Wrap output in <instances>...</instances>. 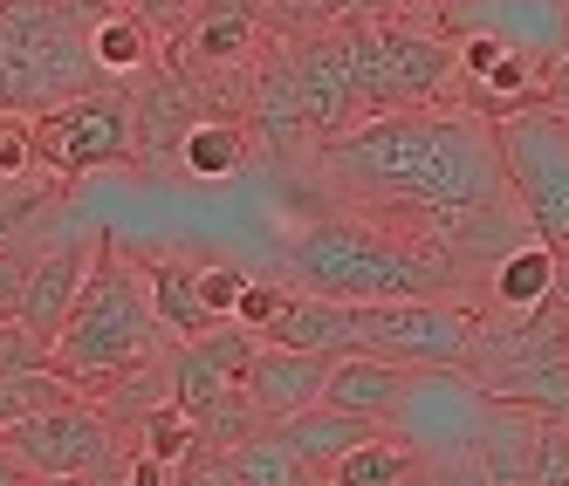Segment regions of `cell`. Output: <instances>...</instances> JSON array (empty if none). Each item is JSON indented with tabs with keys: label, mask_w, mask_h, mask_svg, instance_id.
Returning a JSON list of instances; mask_svg holds the SVG:
<instances>
[{
	"label": "cell",
	"mask_w": 569,
	"mask_h": 486,
	"mask_svg": "<svg viewBox=\"0 0 569 486\" xmlns=\"http://www.w3.org/2000/svg\"><path fill=\"white\" fill-rule=\"evenodd\" d=\"M322 185L350 199L357 213L391 220L446 240L467 213L508 206V165H501V124L473 103H426L371 117L330 144H316Z\"/></svg>",
	"instance_id": "cell-1"
},
{
	"label": "cell",
	"mask_w": 569,
	"mask_h": 486,
	"mask_svg": "<svg viewBox=\"0 0 569 486\" xmlns=\"http://www.w3.org/2000/svg\"><path fill=\"white\" fill-rule=\"evenodd\" d=\"M281 274H289L296 295H322V302L363 308V302H426V295H446L467 267L446 254V240H432V233L350 213V220L302 226L289 247H281Z\"/></svg>",
	"instance_id": "cell-2"
},
{
	"label": "cell",
	"mask_w": 569,
	"mask_h": 486,
	"mask_svg": "<svg viewBox=\"0 0 569 486\" xmlns=\"http://www.w3.org/2000/svg\"><path fill=\"white\" fill-rule=\"evenodd\" d=\"M158 336L166 330H158L144 267H131L117 247H103L97 267H90L83 302L69 315V330L56 336V371L83 391H110L117 377H131L138 363H151Z\"/></svg>",
	"instance_id": "cell-3"
},
{
	"label": "cell",
	"mask_w": 569,
	"mask_h": 486,
	"mask_svg": "<svg viewBox=\"0 0 569 486\" xmlns=\"http://www.w3.org/2000/svg\"><path fill=\"white\" fill-rule=\"evenodd\" d=\"M480 322L467 302L453 295H426V302H363L350 308V336L363 356L405 363V371H467Z\"/></svg>",
	"instance_id": "cell-4"
},
{
	"label": "cell",
	"mask_w": 569,
	"mask_h": 486,
	"mask_svg": "<svg viewBox=\"0 0 569 486\" xmlns=\"http://www.w3.org/2000/svg\"><path fill=\"white\" fill-rule=\"evenodd\" d=\"M501 165H508V192L528 213V226H536V240L569 254V117L562 110L501 117Z\"/></svg>",
	"instance_id": "cell-5"
},
{
	"label": "cell",
	"mask_w": 569,
	"mask_h": 486,
	"mask_svg": "<svg viewBox=\"0 0 569 486\" xmlns=\"http://www.w3.org/2000/svg\"><path fill=\"white\" fill-rule=\"evenodd\" d=\"M34 151H42V172H56L62 185L103 165H138V103L117 90L69 97L34 117Z\"/></svg>",
	"instance_id": "cell-6"
},
{
	"label": "cell",
	"mask_w": 569,
	"mask_h": 486,
	"mask_svg": "<svg viewBox=\"0 0 569 486\" xmlns=\"http://www.w3.org/2000/svg\"><path fill=\"white\" fill-rule=\"evenodd\" d=\"M8 453L28 479H62V473H83V479H124V438H117V418L103 412V404H83L69 397L56 404V412L28 418L8 432Z\"/></svg>",
	"instance_id": "cell-7"
},
{
	"label": "cell",
	"mask_w": 569,
	"mask_h": 486,
	"mask_svg": "<svg viewBox=\"0 0 569 486\" xmlns=\"http://www.w3.org/2000/svg\"><path fill=\"white\" fill-rule=\"evenodd\" d=\"M296 62V83H302V110H309V131L316 144H330L343 131H357V75H350V28H322L289 42Z\"/></svg>",
	"instance_id": "cell-8"
},
{
	"label": "cell",
	"mask_w": 569,
	"mask_h": 486,
	"mask_svg": "<svg viewBox=\"0 0 569 486\" xmlns=\"http://www.w3.org/2000/svg\"><path fill=\"white\" fill-rule=\"evenodd\" d=\"M254 356H261V336L240 330V322H220V330H207V336H192V343L172 350V397L192 418H207L227 391L248 384Z\"/></svg>",
	"instance_id": "cell-9"
},
{
	"label": "cell",
	"mask_w": 569,
	"mask_h": 486,
	"mask_svg": "<svg viewBox=\"0 0 569 486\" xmlns=\"http://www.w3.org/2000/svg\"><path fill=\"white\" fill-rule=\"evenodd\" d=\"M268 0H199L192 21L179 28V62L186 69H233L268 42Z\"/></svg>",
	"instance_id": "cell-10"
},
{
	"label": "cell",
	"mask_w": 569,
	"mask_h": 486,
	"mask_svg": "<svg viewBox=\"0 0 569 486\" xmlns=\"http://www.w3.org/2000/svg\"><path fill=\"white\" fill-rule=\"evenodd\" d=\"M330 371L337 356H316V350H289V343H261L254 371H248V397L261 425H281L296 412H316L322 397H330Z\"/></svg>",
	"instance_id": "cell-11"
},
{
	"label": "cell",
	"mask_w": 569,
	"mask_h": 486,
	"mask_svg": "<svg viewBox=\"0 0 569 486\" xmlns=\"http://www.w3.org/2000/svg\"><path fill=\"white\" fill-rule=\"evenodd\" d=\"M385 55H391V90H398V110H426V103H446L460 75V49L446 42L439 28H405V21H385Z\"/></svg>",
	"instance_id": "cell-12"
},
{
	"label": "cell",
	"mask_w": 569,
	"mask_h": 486,
	"mask_svg": "<svg viewBox=\"0 0 569 486\" xmlns=\"http://www.w3.org/2000/svg\"><path fill=\"white\" fill-rule=\"evenodd\" d=\"M97 254H103V247H83V240H56V247H42L34 281H28V302H21V322H28V330H42L49 343L69 330L76 302H83V288H90Z\"/></svg>",
	"instance_id": "cell-13"
},
{
	"label": "cell",
	"mask_w": 569,
	"mask_h": 486,
	"mask_svg": "<svg viewBox=\"0 0 569 486\" xmlns=\"http://www.w3.org/2000/svg\"><path fill=\"white\" fill-rule=\"evenodd\" d=\"M405 397H412V371L405 363H385V356H337V371H330V397L322 404H337V412H357V418H398L405 412Z\"/></svg>",
	"instance_id": "cell-14"
},
{
	"label": "cell",
	"mask_w": 569,
	"mask_h": 486,
	"mask_svg": "<svg viewBox=\"0 0 569 486\" xmlns=\"http://www.w3.org/2000/svg\"><path fill=\"white\" fill-rule=\"evenodd\" d=\"M268 432L289 445L296 459H309L322 479H330V466H337L343 453H357L363 438H378L385 425H378V418H357V412H337V404H316V412H296V418L268 425Z\"/></svg>",
	"instance_id": "cell-15"
},
{
	"label": "cell",
	"mask_w": 569,
	"mask_h": 486,
	"mask_svg": "<svg viewBox=\"0 0 569 486\" xmlns=\"http://www.w3.org/2000/svg\"><path fill=\"white\" fill-rule=\"evenodd\" d=\"M480 404H487V425L473 438V453L487 459L495 486H528L536 479V432H542V418L521 412V404H495V397H480Z\"/></svg>",
	"instance_id": "cell-16"
},
{
	"label": "cell",
	"mask_w": 569,
	"mask_h": 486,
	"mask_svg": "<svg viewBox=\"0 0 569 486\" xmlns=\"http://www.w3.org/2000/svg\"><path fill=\"white\" fill-rule=\"evenodd\" d=\"M254 138H261L268 151H296L302 138L316 144V131H309V110H302V83H296V62H289V49H281V55H268V69H261V90H254Z\"/></svg>",
	"instance_id": "cell-17"
},
{
	"label": "cell",
	"mask_w": 569,
	"mask_h": 486,
	"mask_svg": "<svg viewBox=\"0 0 569 486\" xmlns=\"http://www.w3.org/2000/svg\"><path fill=\"white\" fill-rule=\"evenodd\" d=\"M151 55H158V28L138 8H103L90 21V62L103 69V83H124V75L151 69Z\"/></svg>",
	"instance_id": "cell-18"
},
{
	"label": "cell",
	"mask_w": 569,
	"mask_h": 486,
	"mask_svg": "<svg viewBox=\"0 0 569 486\" xmlns=\"http://www.w3.org/2000/svg\"><path fill=\"white\" fill-rule=\"evenodd\" d=\"M144 281H151V308H158V330H166V336L192 343V336L220 330V322L207 315V302H199V267H186V261H172V254H158V261L144 267Z\"/></svg>",
	"instance_id": "cell-19"
},
{
	"label": "cell",
	"mask_w": 569,
	"mask_h": 486,
	"mask_svg": "<svg viewBox=\"0 0 569 486\" xmlns=\"http://www.w3.org/2000/svg\"><path fill=\"white\" fill-rule=\"evenodd\" d=\"M248 151H254L248 124H233V117H199V124L186 131V144H179V172L220 185L233 172H248Z\"/></svg>",
	"instance_id": "cell-20"
},
{
	"label": "cell",
	"mask_w": 569,
	"mask_h": 486,
	"mask_svg": "<svg viewBox=\"0 0 569 486\" xmlns=\"http://www.w3.org/2000/svg\"><path fill=\"white\" fill-rule=\"evenodd\" d=\"M473 391L495 397V404H521V412H536V418H562L569 425V356L528 363V371H501V377H487Z\"/></svg>",
	"instance_id": "cell-21"
},
{
	"label": "cell",
	"mask_w": 569,
	"mask_h": 486,
	"mask_svg": "<svg viewBox=\"0 0 569 486\" xmlns=\"http://www.w3.org/2000/svg\"><path fill=\"white\" fill-rule=\"evenodd\" d=\"M556 274H562V254L549 240H521V247L495 267V302L501 308H549L556 302Z\"/></svg>",
	"instance_id": "cell-22"
},
{
	"label": "cell",
	"mask_w": 569,
	"mask_h": 486,
	"mask_svg": "<svg viewBox=\"0 0 569 486\" xmlns=\"http://www.w3.org/2000/svg\"><path fill=\"white\" fill-rule=\"evenodd\" d=\"M227 466H233V479H240V486H330L309 459H296L274 432H254L248 445H233Z\"/></svg>",
	"instance_id": "cell-23"
},
{
	"label": "cell",
	"mask_w": 569,
	"mask_h": 486,
	"mask_svg": "<svg viewBox=\"0 0 569 486\" xmlns=\"http://www.w3.org/2000/svg\"><path fill=\"white\" fill-rule=\"evenodd\" d=\"M69 397H83V384H69L62 371H0V432L56 412Z\"/></svg>",
	"instance_id": "cell-24"
},
{
	"label": "cell",
	"mask_w": 569,
	"mask_h": 486,
	"mask_svg": "<svg viewBox=\"0 0 569 486\" xmlns=\"http://www.w3.org/2000/svg\"><path fill=\"white\" fill-rule=\"evenodd\" d=\"M419 466H426V459H419L405 438L378 432V438H363L357 453H343V459L330 466V486H398L405 473H419Z\"/></svg>",
	"instance_id": "cell-25"
},
{
	"label": "cell",
	"mask_w": 569,
	"mask_h": 486,
	"mask_svg": "<svg viewBox=\"0 0 569 486\" xmlns=\"http://www.w3.org/2000/svg\"><path fill=\"white\" fill-rule=\"evenodd\" d=\"M138 445H144V453H158V459H172V466H192L199 459V418L186 412L179 397H166L158 412L138 418Z\"/></svg>",
	"instance_id": "cell-26"
},
{
	"label": "cell",
	"mask_w": 569,
	"mask_h": 486,
	"mask_svg": "<svg viewBox=\"0 0 569 486\" xmlns=\"http://www.w3.org/2000/svg\"><path fill=\"white\" fill-rule=\"evenodd\" d=\"M289 308H296V288H289V281H248V295H240L233 322H240V330H254V336H274Z\"/></svg>",
	"instance_id": "cell-27"
},
{
	"label": "cell",
	"mask_w": 569,
	"mask_h": 486,
	"mask_svg": "<svg viewBox=\"0 0 569 486\" xmlns=\"http://www.w3.org/2000/svg\"><path fill=\"white\" fill-rule=\"evenodd\" d=\"M0 371H56V343L42 330H28L21 315L0 322Z\"/></svg>",
	"instance_id": "cell-28"
},
{
	"label": "cell",
	"mask_w": 569,
	"mask_h": 486,
	"mask_svg": "<svg viewBox=\"0 0 569 486\" xmlns=\"http://www.w3.org/2000/svg\"><path fill=\"white\" fill-rule=\"evenodd\" d=\"M42 172V151H34V117L21 110H0V185Z\"/></svg>",
	"instance_id": "cell-29"
},
{
	"label": "cell",
	"mask_w": 569,
	"mask_h": 486,
	"mask_svg": "<svg viewBox=\"0 0 569 486\" xmlns=\"http://www.w3.org/2000/svg\"><path fill=\"white\" fill-rule=\"evenodd\" d=\"M248 267H233V261H207L199 267V302H207V315L213 322H233V308H240V295H248Z\"/></svg>",
	"instance_id": "cell-30"
},
{
	"label": "cell",
	"mask_w": 569,
	"mask_h": 486,
	"mask_svg": "<svg viewBox=\"0 0 569 486\" xmlns=\"http://www.w3.org/2000/svg\"><path fill=\"white\" fill-rule=\"evenodd\" d=\"M34 261H42V247H0V322L8 315H21V302H28V281H34Z\"/></svg>",
	"instance_id": "cell-31"
},
{
	"label": "cell",
	"mask_w": 569,
	"mask_h": 486,
	"mask_svg": "<svg viewBox=\"0 0 569 486\" xmlns=\"http://www.w3.org/2000/svg\"><path fill=\"white\" fill-rule=\"evenodd\" d=\"M528 486H569V425L562 418H542V432H536V479Z\"/></svg>",
	"instance_id": "cell-32"
},
{
	"label": "cell",
	"mask_w": 569,
	"mask_h": 486,
	"mask_svg": "<svg viewBox=\"0 0 569 486\" xmlns=\"http://www.w3.org/2000/svg\"><path fill=\"white\" fill-rule=\"evenodd\" d=\"M426 486H495V473H487V459L473 453H446V459H426Z\"/></svg>",
	"instance_id": "cell-33"
},
{
	"label": "cell",
	"mask_w": 569,
	"mask_h": 486,
	"mask_svg": "<svg viewBox=\"0 0 569 486\" xmlns=\"http://www.w3.org/2000/svg\"><path fill=\"white\" fill-rule=\"evenodd\" d=\"M124 486H186V466H172V459H158V453H131V466H124Z\"/></svg>",
	"instance_id": "cell-34"
},
{
	"label": "cell",
	"mask_w": 569,
	"mask_h": 486,
	"mask_svg": "<svg viewBox=\"0 0 569 486\" xmlns=\"http://www.w3.org/2000/svg\"><path fill=\"white\" fill-rule=\"evenodd\" d=\"M549 110L569 117V28H562V55H556V83H549Z\"/></svg>",
	"instance_id": "cell-35"
},
{
	"label": "cell",
	"mask_w": 569,
	"mask_h": 486,
	"mask_svg": "<svg viewBox=\"0 0 569 486\" xmlns=\"http://www.w3.org/2000/svg\"><path fill=\"white\" fill-rule=\"evenodd\" d=\"M556 308L569 315V254H562V274H556Z\"/></svg>",
	"instance_id": "cell-36"
},
{
	"label": "cell",
	"mask_w": 569,
	"mask_h": 486,
	"mask_svg": "<svg viewBox=\"0 0 569 486\" xmlns=\"http://www.w3.org/2000/svg\"><path fill=\"white\" fill-rule=\"evenodd\" d=\"M34 486H103V479H83V473H62V479H34Z\"/></svg>",
	"instance_id": "cell-37"
},
{
	"label": "cell",
	"mask_w": 569,
	"mask_h": 486,
	"mask_svg": "<svg viewBox=\"0 0 569 486\" xmlns=\"http://www.w3.org/2000/svg\"><path fill=\"white\" fill-rule=\"evenodd\" d=\"M8 473H21V466H14V453H8V432H0V479H8Z\"/></svg>",
	"instance_id": "cell-38"
},
{
	"label": "cell",
	"mask_w": 569,
	"mask_h": 486,
	"mask_svg": "<svg viewBox=\"0 0 569 486\" xmlns=\"http://www.w3.org/2000/svg\"><path fill=\"white\" fill-rule=\"evenodd\" d=\"M398 486H426V466H419V473H405V479H398Z\"/></svg>",
	"instance_id": "cell-39"
},
{
	"label": "cell",
	"mask_w": 569,
	"mask_h": 486,
	"mask_svg": "<svg viewBox=\"0 0 569 486\" xmlns=\"http://www.w3.org/2000/svg\"><path fill=\"white\" fill-rule=\"evenodd\" d=\"M0 486H34V479H28V473H8V479H0Z\"/></svg>",
	"instance_id": "cell-40"
},
{
	"label": "cell",
	"mask_w": 569,
	"mask_h": 486,
	"mask_svg": "<svg viewBox=\"0 0 569 486\" xmlns=\"http://www.w3.org/2000/svg\"><path fill=\"white\" fill-rule=\"evenodd\" d=\"M405 8H412V0H405Z\"/></svg>",
	"instance_id": "cell-41"
}]
</instances>
